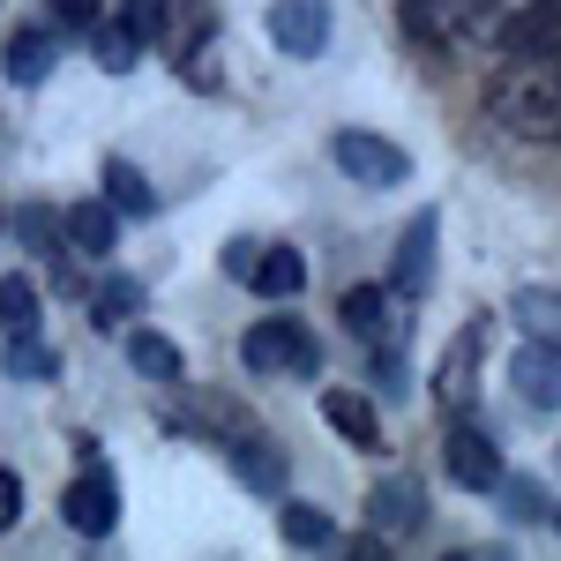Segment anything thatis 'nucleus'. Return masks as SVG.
Segmentation results:
<instances>
[{
  "label": "nucleus",
  "mask_w": 561,
  "mask_h": 561,
  "mask_svg": "<svg viewBox=\"0 0 561 561\" xmlns=\"http://www.w3.org/2000/svg\"><path fill=\"white\" fill-rule=\"evenodd\" d=\"M486 113L524 142H561V60H510L486 83Z\"/></svg>",
  "instance_id": "obj_1"
},
{
  "label": "nucleus",
  "mask_w": 561,
  "mask_h": 561,
  "mask_svg": "<svg viewBox=\"0 0 561 561\" xmlns=\"http://www.w3.org/2000/svg\"><path fill=\"white\" fill-rule=\"evenodd\" d=\"M240 367L248 375H314L322 367V345L300 314H262L255 330L240 337Z\"/></svg>",
  "instance_id": "obj_2"
},
{
  "label": "nucleus",
  "mask_w": 561,
  "mask_h": 561,
  "mask_svg": "<svg viewBox=\"0 0 561 561\" xmlns=\"http://www.w3.org/2000/svg\"><path fill=\"white\" fill-rule=\"evenodd\" d=\"M494 337V314H472L449 345H442V367H434V397H442V412H472L479 404V352Z\"/></svg>",
  "instance_id": "obj_3"
},
{
  "label": "nucleus",
  "mask_w": 561,
  "mask_h": 561,
  "mask_svg": "<svg viewBox=\"0 0 561 561\" xmlns=\"http://www.w3.org/2000/svg\"><path fill=\"white\" fill-rule=\"evenodd\" d=\"M330 158H337L359 187H404V180H412V158L375 128H337L330 135Z\"/></svg>",
  "instance_id": "obj_4"
},
{
  "label": "nucleus",
  "mask_w": 561,
  "mask_h": 561,
  "mask_svg": "<svg viewBox=\"0 0 561 561\" xmlns=\"http://www.w3.org/2000/svg\"><path fill=\"white\" fill-rule=\"evenodd\" d=\"M442 457H449V479L472 486V494H494L502 486V434H486L472 412H457V427L442 434Z\"/></svg>",
  "instance_id": "obj_5"
},
{
  "label": "nucleus",
  "mask_w": 561,
  "mask_h": 561,
  "mask_svg": "<svg viewBox=\"0 0 561 561\" xmlns=\"http://www.w3.org/2000/svg\"><path fill=\"white\" fill-rule=\"evenodd\" d=\"M60 517L76 524L83 539H105V531L121 524V486H113V472H105L98 457H90L83 472L68 479V494H60Z\"/></svg>",
  "instance_id": "obj_6"
},
{
  "label": "nucleus",
  "mask_w": 561,
  "mask_h": 561,
  "mask_svg": "<svg viewBox=\"0 0 561 561\" xmlns=\"http://www.w3.org/2000/svg\"><path fill=\"white\" fill-rule=\"evenodd\" d=\"M330 0H270V38L293 60H322L330 53Z\"/></svg>",
  "instance_id": "obj_7"
},
{
  "label": "nucleus",
  "mask_w": 561,
  "mask_h": 561,
  "mask_svg": "<svg viewBox=\"0 0 561 561\" xmlns=\"http://www.w3.org/2000/svg\"><path fill=\"white\" fill-rule=\"evenodd\" d=\"M502 60H561V0H524L502 15Z\"/></svg>",
  "instance_id": "obj_8"
},
{
  "label": "nucleus",
  "mask_w": 561,
  "mask_h": 561,
  "mask_svg": "<svg viewBox=\"0 0 561 561\" xmlns=\"http://www.w3.org/2000/svg\"><path fill=\"white\" fill-rule=\"evenodd\" d=\"M337 314H345V330L352 337H367V345H397L404 337V293L397 285H352L345 300H337Z\"/></svg>",
  "instance_id": "obj_9"
},
{
  "label": "nucleus",
  "mask_w": 561,
  "mask_h": 561,
  "mask_svg": "<svg viewBox=\"0 0 561 561\" xmlns=\"http://www.w3.org/2000/svg\"><path fill=\"white\" fill-rule=\"evenodd\" d=\"M510 389H517L531 412H561V337H531L510 359Z\"/></svg>",
  "instance_id": "obj_10"
},
{
  "label": "nucleus",
  "mask_w": 561,
  "mask_h": 561,
  "mask_svg": "<svg viewBox=\"0 0 561 561\" xmlns=\"http://www.w3.org/2000/svg\"><path fill=\"white\" fill-rule=\"evenodd\" d=\"M367 524L382 531V539H404V531H420L427 524V494H420V479L389 472L367 486Z\"/></svg>",
  "instance_id": "obj_11"
},
{
  "label": "nucleus",
  "mask_w": 561,
  "mask_h": 561,
  "mask_svg": "<svg viewBox=\"0 0 561 561\" xmlns=\"http://www.w3.org/2000/svg\"><path fill=\"white\" fill-rule=\"evenodd\" d=\"M434 240H442V217L420 210L412 225H404V240H397V270H389V285L404 293V300H420L434 285Z\"/></svg>",
  "instance_id": "obj_12"
},
{
  "label": "nucleus",
  "mask_w": 561,
  "mask_h": 561,
  "mask_svg": "<svg viewBox=\"0 0 561 561\" xmlns=\"http://www.w3.org/2000/svg\"><path fill=\"white\" fill-rule=\"evenodd\" d=\"M322 420L345 434L352 449H367V457L389 442V434H382V412H375V397H359V389H322Z\"/></svg>",
  "instance_id": "obj_13"
},
{
  "label": "nucleus",
  "mask_w": 561,
  "mask_h": 561,
  "mask_svg": "<svg viewBox=\"0 0 561 561\" xmlns=\"http://www.w3.org/2000/svg\"><path fill=\"white\" fill-rule=\"evenodd\" d=\"M434 15H442V38L457 45H494L502 53V0H434Z\"/></svg>",
  "instance_id": "obj_14"
},
{
  "label": "nucleus",
  "mask_w": 561,
  "mask_h": 561,
  "mask_svg": "<svg viewBox=\"0 0 561 561\" xmlns=\"http://www.w3.org/2000/svg\"><path fill=\"white\" fill-rule=\"evenodd\" d=\"M60 232H68L76 255H113V240H121V210H113L105 195H83L76 210L60 217Z\"/></svg>",
  "instance_id": "obj_15"
},
{
  "label": "nucleus",
  "mask_w": 561,
  "mask_h": 561,
  "mask_svg": "<svg viewBox=\"0 0 561 561\" xmlns=\"http://www.w3.org/2000/svg\"><path fill=\"white\" fill-rule=\"evenodd\" d=\"M38 330H45V293H38V277L8 270V277H0V337H38Z\"/></svg>",
  "instance_id": "obj_16"
},
{
  "label": "nucleus",
  "mask_w": 561,
  "mask_h": 561,
  "mask_svg": "<svg viewBox=\"0 0 561 561\" xmlns=\"http://www.w3.org/2000/svg\"><path fill=\"white\" fill-rule=\"evenodd\" d=\"M225 457H232V472L248 479L255 494H285V479H293V472H285V457H277V449H270L262 434H240V442H232Z\"/></svg>",
  "instance_id": "obj_17"
},
{
  "label": "nucleus",
  "mask_w": 561,
  "mask_h": 561,
  "mask_svg": "<svg viewBox=\"0 0 561 561\" xmlns=\"http://www.w3.org/2000/svg\"><path fill=\"white\" fill-rule=\"evenodd\" d=\"M53 60H60V31H23V38L8 45V83L38 90L45 76H53Z\"/></svg>",
  "instance_id": "obj_18"
},
{
  "label": "nucleus",
  "mask_w": 561,
  "mask_h": 561,
  "mask_svg": "<svg viewBox=\"0 0 561 561\" xmlns=\"http://www.w3.org/2000/svg\"><path fill=\"white\" fill-rule=\"evenodd\" d=\"M128 367L142 382H180L187 375V359H180L173 337H158V330H128Z\"/></svg>",
  "instance_id": "obj_19"
},
{
  "label": "nucleus",
  "mask_w": 561,
  "mask_h": 561,
  "mask_svg": "<svg viewBox=\"0 0 561 561\" xmlns=\"http://www.w3.org/2000/svg\"><path fill=\"white\" fill-rule=\"evenodd\" d=\"M83 38H90V53H98V68H105V76H128L135 60H142V38H135L121 15H98Z\"/></svg>",
  "instance_id": "obj_20"
},
{
  "label": "nucleus",
  "mask_w": 561,
  "mask_h": 561,
  "mask_svg": "<svg viewBox=\"0 0 561 561\" xmlns=\"http://www.w3.org/2000/svg\"><path fill=\"white\" fill-rule=\"evenodd\" d=\"M105 203L121 217H150L158 210V187L142 180V165H128V158H105Z\"/></svg>",
  "instance_id": "obj_21"
},
{
  "label": "nucleus",
  "mask_w": 561,
  "mask_h": 561,
  "mask_svg": "<svg viewBox=\"0 0 561 561\" xmlns=\"http://www.w3.org/2000/svg\"><path fill=\"white\" fill-rule=\"evenodd\" d=\"M135 314H142V277H105V285L90 293V322H98V330H128Z\"/></svg>",
  "instance_id": "obj_22"
},
{
  "label": "nucleus",
  "mask_w": 561,
  "mask_h": 561,
  "mask_svg": "<svg viewBox=\"0 0 561 561\" xmlns=\"http://www.w3.org/2000/svg\"><path fill=\"white\" fill-rule=\"evenodd\" d=\"M277 531H285V547H345V531H337V517L330 510H307V502H285V517H277Z\"/></svg>",
  "instance_id": "obj_23"
},
{
  "label": "nucleus",
  "mask_w": 561,
  "mask_h": 561,
  "mask_svg": "<svg viewBox=\"0 0 561 561\" xmlns=\"http://www.w3.org/2000/svg\"><path fill=\"white\" fill-rule=\"evenodd\" d=\"M300 285H307V255H300V248H262L255 293H270V300H293Z\"/></svg>",
  "instance_id": "obj_24"
},
{
  "label": "nucleus",
  "mask_w": 561,
  "mask_h": 561,
  "mask_svg": "<svg viewBox=\"0 0 561 561\" xmlns=\"http://www.w3.org/2000/svg\"><path fill=\"white\" fill-rule=\"evenodd\" d=\"M8 382H53L60 375V352L45 345V337H8Z\"/></svg>",
  "instance_id": "obj_25"
},
{
  "label": "nucleus",
  "mask_w": 561,
  "mask_h": 561,
  "mask_svg": "<svg viewBox=\"0 0 561 561\" xmlns=\"http://www.w3.org/2000/svg\"><path fill=\"white\" fill-rule=\"evenodd\" d=\"M494 494H502V510H510L517 524H547V517H554V510L539 502L547 486H539V479H524V472H502V486H494Z\"/></svg>",
  "instance_id": "obj_26"
},
{
  "label": "nucleus",
  "mask_w": 561,
  "mask_h": 561,
  "mask_svg": "<svg viewBox=\"0 0 561 561\" xmlns=\"http://www.w3.org/2000/svg\"><path fill=\"white\" fill-rule=\"evenodd\" d=\"M510 307H517V322L531 330V337H561V293H539V285H524Z\"/></svg>",
  "instance_id": "obj_27"
},
{
  "label": "nucleus",
  "mask_w": 561,
  "mask_h": 561,
  "mask_svg": "<svg viewBox=\"0 0 561 561\" xmlns=\"http://www.w3.org/2000/svg\"><path fill=\"white\" fill-rule=\"evenodd\" d=\"M121 23H128L142 45H165V23H173V0H121Z\"/></svg>",
  "instance_id": "obj_28"
},
{
  "label": "nucleus",
  "mask_w": 561,
  "mask_h": 561,
  "mask_svg": "<svg viewBox=\"0 0 561 561\" xmlns=\"http://www.w3.org/2000/svg\"><path fill=\"white\" fill-rule=\"evenodd\" d=\"M15 232H23V240H31V248H38L45 262H60V255H68V248H60V225H53V210H38V203L15 217Z\"/></svg>",
  "instance_id": "obj_29"
},
{
  "label": "nucleus",
  "mask_w": 561,
  "mask_h": 561,
  "mask_svg": "<svg viewBox=\"0 0 561 561\" xmlns=\"http://www.w3.org/2000/svg\"><path fill=\"white\" fill-rule=\"evenodd\" d=\"M367 375H375V389H382L389 404H397V397H404V389H412V382H404V375H412V367H404V359H397V345H389V352H375V367H367Z\"/></svg>",
  "instance_id": "obj_30"
},
{
  "label": "nucleus",
  "mask_w": 561,
  "mask_h": 561,
  "mask_svg": "<svg viewBox=\"0 0 561 561\" xmlns=\"http://www.w3.org/2000/svg\"><path fill=\"white\" fill-rule=\"evenodd\" d=\"M45 8H53V31H76V38L98 23V0H45Z\"/></svg>",
  "instance_id": "obj_31"
},
{
  "label": "nucleus",
  "mask_w": 561,
  "mask_h": 561,
  "mask_svg": "<svg viewBox=\"0 0 561 561\" xmlns=\"http://www.w3.org/2000/svg\"><path fill=\"white\" fill-rule=\"evenodd\" d=\"M255 262H262V248H255V240H225V277L255 285Z\"/></svg>",
  "instance_id": "obj_32"
},
{
  "label": "nucleus",
  "mask_w": 561,
  "mask_h": 561,
  "mask_svg": "<svg viewBox=\"0 0 561 561\" xmlns=\"http://www.w3.org/2000/svg\"><path fill=\"white\" fill-rule=\"evenodd\" d=\"M15 517H23V479L0 465V531H15Z\"/></svg>",
  "instance_id": "obj_33"
},
{
  "label": "nucleus",
  "mask_w": 561,
  "mask_h": 561,
  "mask_svg": "<svg viewBox=\"0 0 561 561\" xmlns=\"http://www.w3.org/2000/svg\"><path fill=\"white\" fill-rule=\"evenodd\" d=\"M554 531H561V510H554Z\"/></svg>",
  "instance_id": "obj_34"
}]
</instances>
